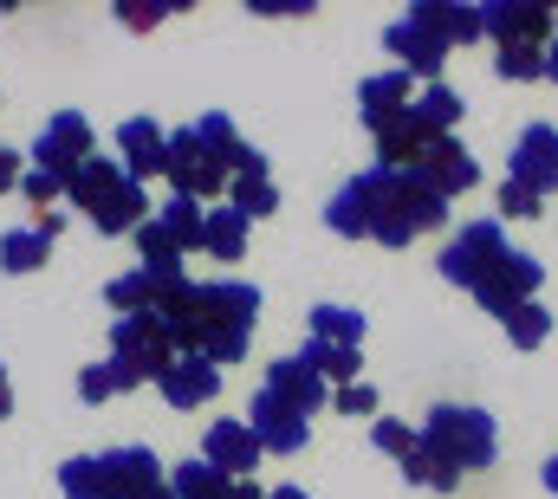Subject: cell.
I'll return each instance as SVG.
<instances>
[{
	"mask_svg": "<svg viewBox=\"0 0 558 499\" xmlns=\"http://www.w3.org/2000/svg\"><path fill=\"white\" fill-rule=\"evenodd\" d=\"M441 221H448V202L422 182L416 169H364L325 208V228L331 234L377 241V247H410L422 234H435Z\"/></svg>",
	"mask_w": 558,
	"mask_h": 499,
	"instance_id": "6da1fadb",
	"label": "cell"
},
{
	"mask_svg": "<svg viewBox=\"0 0 558 499\" xmlns=\"http://www.w3.org/2000/svg\"><path fill=\"white\" fill-rule=\"evenodd\" d=\"M182 357H208V364H241L247 357V338H254V318H260V285L247 279H208V285H182L169 305H162Z\"/></svg>",
	"mask_w": 558,
	"mask_h": 499,
	"instance_id": "7a4b0ae2",
	"label": "cell"
},
{
	"mask_svg": "<svg viewBox=\"0 0 558 499\" xmlns=\"http://www.w3.org/2000/svg\"><path fill=\"white\" fill-rule=\"evenodd\" d=\"M65 202H72V208H85L98 234H137L143 221H149L143 182L124 169V162H111V156H92V162L78 169V182H72V195H65Z\"/></svg>",
	"mask_w": 558,
	"mask_h": 499,
	"instance_id": "3957f363",
	"label": "cell"
},
{
	"mask_svg": "<svg viewBox=\"0 0 558 499\" xmlns=\"http://www.w3.org/2000/svg\"><path fill=\"white\" fill-rule=\"evenodd\" d=\"M175 357H182V344H175V331H169L162 312H131V318L111 325V364L124 376V389L162 382V370H169Z\"/></svg>",
	"mask_w": 558,
	"mask_h": 499,
	"instance_id": "277c9868",
	"label": "cell"
},
{
	"mask_svg": "<svg viewBox=\"0 0 558 499\" xmlns=\"http://www.w3.org/2000/svg\"><path fill=\"white\" fill-rule=\"evenodd\" d=\"M422 441H428L441 461H454L461 474L487 467V461H494V448H500V435H494V415H487V409H468V402H441V409H428V422H422Z\"/></svg>",
	"mask_w": 558,
	"mask_h": 499,
	"instance_id": "5b68a950",
	"label": "cell"
},
{
	"mask_svg": "<svg viewBox=\"0 0 558 499\" xmlns=\"http://www.w3.org/2000/svg\"><path fill=\"white\" fill-rule=\"evenodd\" d=\"M85 162H92V124H85V111H59L52 124L33 136V149H26V169L46 175V182H59L65 195H72V182H78Z\"/></svg>",
	"mask_w": 558,
	"mask_h": 499,
	"instance_id": "8992f818",
	"label": "cell"
},
{
	"mask_svg": "<svg viewBox=\"0 0 558 499\" xmlns=\"http://www.w3.org/2000/svg\"><path fill=\"white\" fill-rule=\"evenodd\" d=\"M513 259V247H507V234H500V221H468L448 247H441V279L448 285H468V292H481L500 266Z\"/></svg>",
	"mask_w": 558,
	"mask_h": 499,
	"instance_id": "52a82bcc",
	"label": "cell"
},
{
	"mask_svg": "<svg viewBox=\"0 0 558 499\" xmlns=\"http://www.w3.org/2000/svg\"><path fill=\"white\" fill-rule=\"evenodd\" d=\"M169 188H175V195H195V202H215L221 188H234L228 169H221V156L202 143L195 124H182L169 136Z\"/></svg>",
	"mask_w": 558,
	"mask_h": 499,
	"instance_id": "ba28073f",
	"label": "cell"
},
{
	"mask_svg": "<svg viewBox=\"0 0 558 499\" xmlns=\"http://www.w3.org/2000/svg\"><path fill=\"white\" fill-rule=\"evenodd\" d=\"M98 474H105V499H182L149 448H111V454H98Z\"/></svg>",
	"mask_w": 558,
	"mask_h": 499,
	"instance_id": "9c48e42d",
	"label": "cell"
},
{
	"mask_svg": "<svg viewBox=\"0 0 558 499\" xmlns=\"http://www.w3.org/2000/svg\"><path fill=\"white\" fill-rule=\"evenodd\" d=\"M481 13H487V39L494 46H553L558 39L553 7H539V0H487Z\"/></svg>",
	"mask_w": 558,
	"mask_h": 499,
	"instance_id": "30bf717a",
	"label": "cell"
},
{
	"mask_svg": "<svg viewBox=\"0 0 558 499\" xmlns=\"http://www.w3.org/2000/svg\"><path fill=\"white\" fill-rule=\"evenodd\" d=\"M507 182L533 188V195H553L558 188V130L553 124H526L513 156H507Z\"/></svg>",
	"mask_w": 558,
	"mask_h": 499,
	"instance_id": "8fae6325",
	"label": "cell"
},
{
	"mask_svg": "<svg viewBox=\"0 0 558 499\" xmlns=\"http://www.w3.org/2000/svg\"><path fill=\"white\" fill-rule=\"evenodd\" d=\"M403 20L422 26L428 39H441V46H474V39H487V13L468 7V0H410Z\"/></svg>",
	"mask_w": 558,
	"mask_h": 499,
	"instance_id": "7c38bea8",
	"label": "cell"
},
{
	"mask_svg": "<svg viewBox=\"0 0 558 499\" xmlns=\"http://www.w3.org/2000/svg\"><path fill=\"white\" fill-rule=\"evenodd\" d=\"M416 175L441 195V202H454V195H468V188L481 182V162H474L454 136H435V143H428V156L416 162Z\"/></svg>",
	"mask_w": 558,
	"mask_h": 499,
	"instance_id": "4fadbf2b",
	"label": "cell"
},
{
	"mask_svg": "<svg viewBox=\"0 0 558 499\" xmlns=\"http://www.w3.org/2000/svg\"><path fill=\"white\" fill-rule=\"evenodd\" d=\"M247 428H254V441H260L267 454H299V448H305V435H312V428H305V415H299V409H286L274 389H260V395H254Z\"/></svg>",
	"mask_w": 558,
	"mask_h": 499,
	"instance_id": "5bb4252c",
	"label": "cell"
},
{
	"mask_svg": "<svg viewBox=\"0 0 558 499\" xmlns=\"http://www.w3.org/2000/svg\"><path fill=\"white\" fill-rule=\"evenodd\" d=\"M260 454H267V448L254 441V428H247V422H215V428L202 435V461H208V467H221L228 480L254 474V467H260Z\"/></svg>",
	"mask_w": 558,
	"mask_h": 499,
	"instance_id": "9a60e30c",
	"label": "cell"
},
{
	"mask_svg": "<svg viewBox=\"0 0 558 499\" xmlns=\"http://www.w3.org/2000/svg\"><path fill=\"white\" fill-rule=\"evenodd\" d=\"M533 292H539V259H533V253H513V259H507V266H500L481 292H474V299H481V312L507 318V312H520Z\"/></svg>",
	"mask_w": 558,
	"mask_h": 499,
	"instance_id": "2e32d148",
	"label": "cell"
},
{
	"mask_svg": "<svg viewBox=\"0 0 558 499\" xmlns=\"http://www.w3.org/2000/svg\"><path fill=\"white\" fill-rule=\"evenodd\" d=\"M384 52H397V72H410V78H428V85H441V59H448V46H441V39H428L422 26H410V20L384 26Z\"/></svg>",
	"mask_w": 558,
	"mask_h": 499,
	"instance_id": "e0dca14e",
	"label": "cell"
},
{
	"mask_svg": "<svg viewBox=\"0 0 558 499\" xmlns=\"http://www.w3.org/2000/svg\"><path fill=\"white\" fill-rule=\"evenodd\" d=\"M118 149H124V169L131 175H169V130L156 118H124L118 124Z\"/></svg>",
	"mask_w": 558,
	"mask_h": 499,
	"instance_id": "ac0fdd59",
	"label": "cell"
},
{
	"mask_svg": "<svg viewBox=\"0 0 558 499\" xmlns=\"http://www.w3.org/2000/svg\"><path fill=\"white\" fill-rule=\"evenodd\" d=\"M59 228H65V208H46L33 228L0 234V266H7V272H33V266H46V253H52V241H59Z\"/></svg>",
	"mask_w": 558,
	"mask_h": 499,
	"instance_id": "d6986e66",
	"label": "cell"
},
{
	"mask_svg": "<svg viewBox=\"0 0 558 499\" xmlns=\"http://www.w3.org/2000/svg\"><path fill=\"white\" fill-rule=\"evenodd\" d=\"M410 72H377V78H364L357 85V111H364V124H371V136L377 130H390L397 118H410Z\"/></svg>",
	"mask_w": 558,
	"mask_h": 499,
	"instance_id": "ffe728a7",
	"label": "cell"
},
{
	"mask_svg": "<svg viewBox=\"0 0 558 499\" xmlns=\"http://www.w3.org/2000/svg\"><path fill=\"white\" fill-rule=\"evenodd\" d=\"M156 389H162L169 409H202V402H215V389H221V364H208V357H175Z\"/></svg>",
	"mask_w": 558,
	"mask_h": 499,
	"instance_id": "44dd1931",
	"label": "cell"
},
{
	"mask_svg": "<svg viewBox=\"0 0 558 499\" xmlns=\"http://www.w3.org/2000/svg\"><path fill=\"white\" fill-rule=\"evenodd\" d=\"M195 130H202V143L221 156V169H228V175H267V156H260L254 143H241V130L228 124V111L195 118Z\"/></svg>",
	"mask_w": 558,
	"mask_h": 499,
	"instance_id": "7402d4cb",
	"label": "cell"
},
{
	"mask_svg": "<svg viewBox=\"0 0 558 499\" xmlns=\"http://www.w3.org/2000/svg\"><path fill=\"white\" fill-rule=\"evenodd\" d=\"M267 389H274L286 409H299V415H318V409H325V395H331V389H325V376L312 370L305 357H279L274 370H267Z\"/></svg>",
	"mask_w": 558,
	"mask_h": 499,
	"instance_id": "603a6c76",
	"label": "cell"
},
{
	"mask_svg": "<svg viewBox=\"0 0 558 499\" xmlns=\"http://www.w3.org/2000/svg\"><path fill=\"white\" fill-rule=\"evenodd\" d=\"M202 253L208 259H241L247 253V215L228 202V208H208V221H202Z\"/></svg>",
	"mask_w": 558,
	"mask_h": 499,
	"instance_id": "cb8c5ba5",
	"label": "cell"
},
{
	"mask_svg": "<svg viewBox=\"0 0 558 499\" xmlns=\"http://www.w3.org/2000/svg\"><path fill=\"white\" fill-rule=\"evenodd\" d=\"M461 111H468V105H461V92H448V85H422V98L410 105V118H416L428 136H448V130L461 124Z\"/></svg>",
	"mask_w": 558,
	"mask_h": 499,
	"instance_id": "d4e9b609",
	"label": "cell"
},
{
	"mask_svg": "<svg viewBox=\"0 0 558 499\" xmlns=\"http://www.w3.org/2000/svg\"><path fill=\"white\" fill-rule=\"evenodd\" d=\"M169 487H175L182 499H234L241 480H228V474H221V467H208V461H182V467L169 474Z\"/></svg>",
	"mask_w": 558,
	"mask_h": 499,
	"instance_id": "484cf974",
	"label": "cell"
},
{
	"mask_svg": "<svg viewBox=\"0 0 558 499\" xmlns=\"http://www.w3.org/2000/svg\"><path fill=\"white\" fill-rule=\"evenodd\" d=\"M403 480L435 487V494H454V487H461V467H454V461H441L428 441H416V448H410V461H403Z\"/></svg>",
	"mask_w": 558,
	"mask_h": 499,
	"instance_id": "4316f807",
	"label": "cell"
},
{
	"mask_svg": "<svg viewBox=\"0 0 558 499\" xmlns=\"http://www.w3.org/2000/svg\"><path fill=\"white\" fill-rule=\"evenodd\" d=\"M312 338H318V344H344V351H357V338H364V312H351V305H318V312H312Z\"/></svg>",
	"mask_w": 558,
	"mask_h": 499,
	"instance_id": "83f0119b",
	"label": "cell"
},
{
	"mask_svg": "<svg viewBox=\"0 0 558 499\" xmlns=\"http://www.w3.org/2000/svg\"><path fill=\"white\" fill-rule=\"evenodd\" d=\"M299 357L325 376V382H338V389H351V382H357V370H364V357H357V351H344V344H318V338H312Z\"/></svg>",
	"mask_w": 558,
	"mask_h": 499,
	"instance_id": "f1b7e54d",
	"label": "cell"
},
{
	"mask_svg": "<svg viewBox=\"0 0 558 499\" xmlns=\"http://www.w3.org/2000/svg\"><path fill=\"white\" fill-rule=\"evenodd\" d=\"M156 221H162V228H175V241L195 253V247H202V221H208V208H202L195 195H169V202L156 208Z\"/></svg>",
	"mask_w": 558,
	"mask_h": 499,
	"instance_id": "f546056e",
	"label": "cell"
},
{
	"mask_svg": "<svg viewBox=\"0 0 558 499\" xmlns=\"http://www.w3.org/2000/svg\"><path fill=\"white\" fill-rule=\"evenodd\" d=\"M228 202H234L247 221H260V215H279V182H274V175H234Z\"/></svg>",
	"mask_w": 558,
	"mask_h": 499,
	"instance_id": "4dcf8cb0",
	"label": "cell"
},
{
	"mask_svg": "<svg viewBox=\"0 0 558 499\" xmlns=\"http://www.w3.org/2000/svg\"><path fill=\"white\" fill-rule=\"evenodd\" d=\"M546 52L553 46H500L494 52V72L513 78V85H533V78H546Z\"/></svg>",
	"mask_w": 558,
	"mask_h": 499,
	"instance_id": "1f68e13d",
	"label": "cell"
},
{
	"mask_svg": "<svg viewBox=\"0 0 558 499\" xmlns=\"http://www.w3.org/2000/svg\"><path fill=\"white\" fill-rule=\"evenodd\" d=\"M500 325H507V338H513L520 351H539V344H546V331H553V312H546L539 299H526V305H520V312H507Z\"/></svg>",
	"mask_w": 558,
	"mask_h": 499,
	"instance_id": "d6a6232c",
	"label": "cell"
},
{
	"mask_svg": "<svg viewBox=\"0 0 558 499\" xmlns=\"http://www.w3.org/2000/svg\"><path fill=\"white\" fill-rule=\"evenodd\" d=\"M137 253H143V266H182V241H175V228H162V221H156V215H149V221H143L137 228Z\"/></svg>",
	"mask_w": 558,
	"mask_h": 499,
	"instance_id": "836d02e7",
	"label": "cell"
},
{
	"mask_svg": "<svg viewBox=\"0 0 558 499\" xmlns=\"http://www.w3.org/2000/svg\"><path fill=\"white\" fill-rule=\"evenodd\" d=\"M59 494L65 499H105V474H98V454H72L59 467Z\"/></svg>",
	"mask_w": 558,
	"mask_h": 499,
	"instance_id": "e575fe53",
	"label": "cell"
},
{
	"mask_svg": "<svg viewBox=\"0 0 558 499\" xmlns=\"http://www.w3.org/2000/svg\"><path fill=\"white\" fill-rule=\"evenodd\" d=\"M416 441H422V428H410V422H390V415H384V422H371V448H377V454L410 461V448H416Z\"/></svg>",
	"mask_w": 558,
	"mask_h": 499,
	"instance_id": "d590c367",
	"label": "cell"
},
{
	"mask_svg": "<svg viewBox=\"0 0 558 499\" xmlns=\"http://www.w3.org/2000/svg\"><path fill=\"white\" fill-rule=\"evenodd\" d=\"M539 208H546V195H533L520 182H500V215L507 221H539Z\"/></svg>",
	"mask_w": 558,
	"mask_h": 499,
	"instance_id": "8d00e7d4",
	"label": "cell"
},
{
	"mask_svg": "<svg viewBox=\"0 0 558 499\" xmlns=\"http://www.w3.org/2000/svg\"><path fill=\"white\" fill-rule=\"evenodd\" d=\"M118 389H124L118 364H92V370H78V395H85V402H111Z\"/></svg>",
	"mask_w": 558,
	"mask_h": 499,
	"instance_id": "74e56055",
	"label": "cell"
},
{
	"mask_svg": "<svg viewBox=\"0 0 558 499\" xmlns=\"http://www.w3.org/2000/svg\"><path fill=\"white\" fill-rule=\"evenodd\" d=\"M331 409H338V415H371V409H377V395H371L364 382H351V389H338V395H331Z\"/></svg>",
	"mask_w": 558,
	"mask_h": 499,
	"instance_id": "f35d334b",
	"label": "cell"
},
{
	"mask_svg": "<svg viewBox=\"0 0 558 499\" xmlns=\"http://www.w3.org/2000/svg\"><path fill=\"white\" fill-rule=\"evenodd\" d=\"M20 182H26V156H13V149L0 143V195H7V188H20Z\"/></svg>",
	"mask_w": 558,
	"mask_h": 499,
	"instance_id": "ab89813d",
	"label": "cell"
},
{
	"mask_svg": "<svg viewBox=\"0 0 558 499\" xmlns=\"http://www.w3.org/2000/svg\"><path fill=\"white\" fill-rule=\"evenodd\" d=\"M162 13H169V7H162V0H149V7H118V20H124V26H156V20H162Z\"/></svg>",
	"mask_w": 558,
	"mask_h": 499,
	"instance_id": "60d3db41",
	"label": "cell"
},
{
	"mask_svg": "<svg viewBox=\"0 0 558 499\" xmlns=\"http://www.w3.org/2000/svg\"><path fill=\"white\" fill-rule=\"evenodd\" d=\"M0 415H13V382H7V370H0Z\"/></svg>",
	"mask_w": 558,
	"mask_h": 499,
	"instance_id": "b9f144b4",
	"label": "cell"
},
{
	"mask_svg": "<svg viewBox=\"0 0 558 499\" xmlns=\"http://www.w3.org/2000/svg\"><path fill=\"white\" fill-rule=\"evenodd\" d=\"M546 494L558 499V454H553V461H546Z\"/></svg>",
	"mask_w": 558,
	"mask_h": 499,
	"instance_id": "7bdbcfd3",
	"label": "cell"
},
{
	"mask_svg": "<svg viewBox=\"0 0 558 499\" xmlns=\"http://www.w3.org/2000/svg\"><path fill=\"white\" fill-rule=\"evenodd\" d=\"M546 78H558V39H553V52H546Z\"/></svg>",
	"mask_w": 558,
	"mask_h": 499,
	"instance_id": "ee69618b",
	"label": "cell"
},
{
	"mask_svg": "<svg viewBox=\"0 0 558 499\" xmlns=\"http://www.w3.org/2000/svg\"><path fill=\"white\" fill-rule=\"evenodd\" d=\"M267 499H305V494H299V487H279V494H267Z\"/></svg>",
	"mask_w": 558,
	"mask_h": 499,
	"instance_id": "f6af8a7d",
	"label": "cell"
}]
</instances>
